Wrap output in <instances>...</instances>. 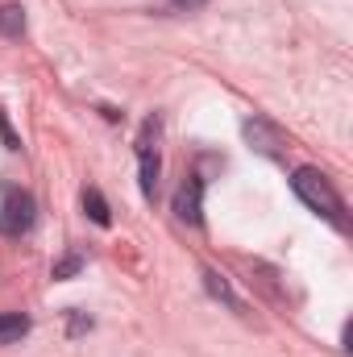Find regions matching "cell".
Segmentation results:
<instances>
[{"mask_svg": "<svg viewBox=\"0 0 353 357\" xmlns=\"http://www.w3.org/2000/svg\"><path fill=\"white\" fill-rule=\"evenodd\" d=\"M291 187H295V195H299L316 216H324L333 229H345V204H341V195L333 191L329 175H320L316 167H299V171L291 175Z\"/></svg>", "mask_w": 353, "mask_h": 357, "instance_id": "cell-1", "label": "cell"}, {"mask_svg": "<svg viewBox=\"0 0 353 357\" xmlns=\"http://www.w3.org/2000/svg\"><path fill=\"white\" fill-rule=\"evenodd\" d=\"M38 220V199L21 187H4L0 195V237H25Z\"/></svg>", "mask_w": 353, "mask_h": 357, "instance_id": "cell-2", "label": "cell"}, {"mask_svg": "<svg viewBox=\"0 0 353 357\" xmlns=\"http://www.w3.org/2000/svg\"><path fill=\"white\" fill-rule=\"evenodd\" d=\"M158 133H163V121L150 116L137 133V175H142V195L154 199L158 195V171H163V158H158Z\"/></svg>", "mask_w": 353, "mask_h": 357, "instance_id": "cell-3", "label": "cell"}, {"mask_svg": "<svg viewBox=\"0 0 353 357\" xmlns=\"http://www.w3.org/2000/svg\"><path fill=\"white\" fill-rule=\"evenodd\" d=\"M175 216L183 225H200L204 220V178L187 175L175 191Z\"/></svg>", "mask_w": 353, "mask_h": 357, "instance_id": "cell-4", "label": "cell"}, {"mask_svg": "<svg viewBox=\"0 0 353 357\" xmlns=\"http://www.w3.org/2000/svg\"><path fill=\"white\" fill-rule=\"evenodd\" d=\"M246 137L254 142V150H262V154H270V158H278V154H283V146H287V137H283L274 125H266L262 116L246 121Z\"/></svg>", "mask_w": 353, "mask_h": 357, "instance_id": "cell-5", "label": "cell"}, {"mask_svg": "<svg viewBox=\"0 0 353 357\" xmlns=\"http://www.w3.org/2000/svg\"><path fill=\"white\" fill-rule=\"evenodd\" d=\"M29 333V316L25 312H0V345H13Z\"/></svg>", "mask_w": 353, "mask_h": 357, "instance_id": "cell-6", "label": "cell"}, {"mask_svg": "<svg viewBox=\"0 0 353 357\" xmlns=\"http://www.w3.org/2000/svg\"><path fill=\"white\" fill-rule=\"evenodd\" d=\"M204 287H208V291H212L216 299H225V303H229L233 312H241V307H246V303L237 299V291H233V287L225 282V274H216V270H204Z\"/></svg>", "mask_w": 353, "mask_h": 357, "instance_id": "cell-7", "label": "cell"}, {"mask_svg": "<svg viewBox=\"0 0 353 357\" xmlns=\"http://www.w3.org/2000/svg\"><path fill=\"white\" fill-rule=\"evenodd\" d=\"M21 33H25V8L0 4V38H21Z\"/></svg>", "mask_w": 353, "mask_h": 357, "instance_id": "cell-8", "label": "cell"}, {"mask_svg": "<svg viewBox=\"0 0 353 357\" xmlns=\"http://www.w3.org/2000/svg\"><path fill=\"white\" fill-rule=\"evenodd\" d=\"M84 212H88L100 229H108V225H112V212H108V204H104V195H100L96 187H84Z\"/></svg>", "mask_w": 353, "mask_h": 357, "instance_id": "cell-9", "label": "cell"}, {"mask_svg": "<svg viewBox=\"0 0 353 357\" xmlns=\"http://www.w3.org/2000/svg\"><path fill=\"white\" fill-rule=\"evenodd\" d=\"M80 266H84V258H80V254H67V258L54 266V278H71V274H80Z\"/></svg>", "mask_w": 353, "mask_h": 357, "instance_id": "cell-10", "label": "cell"}, {"mask_svg": "<svg viewBox=\"0 0 353 357\" xmlns=\"http://www.w3.org/2000/svg\"><path fill=\"white\" fill-rule=\"evenodd\" d=\"M179 8H204V4H208V0H175Z\"/></svg>", "mask_w": 353, "mask_h": 357, "instance_id": "cell-11", "label": "cell"}]
</instances>
